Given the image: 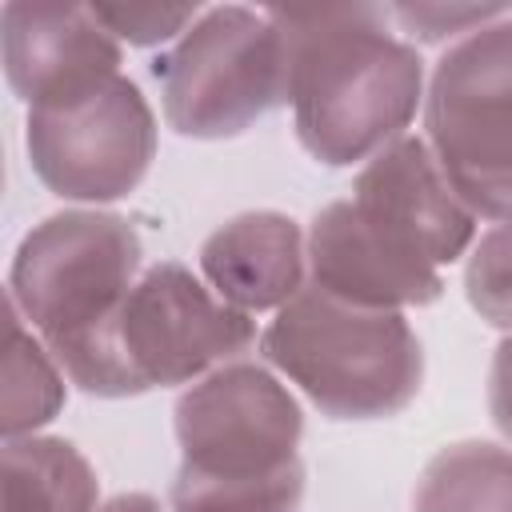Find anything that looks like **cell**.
Masks as SVG:
<instances>
[{"label": "cell", "mask_w": 512, "mask_h": 512, "mask_svg": "<svg viewBox=\"0 0 512 512\" xmlns=\"http://www.w3.org/2000/svg\"><path fill=\"white\" fill-rule=\"evenodd\" d=\"M308 272L312 288L356 308L400 312L432 304L444 292L440 272L388 248L360 220L352 200H332L316 212L308 228Z\"/></svg>", "instance_id": "8fae6325"}, {"label": "cell", "mask_w": 512, "mask_h": 512, "mask_svg": "<svg viewBox=\"0 0 512 512\" xmlns=\"http://www.w3.org/2000/svg\"><path fill=\"white\" fill-rule=\"evenodd\" d=\"M412 512H512V452L492 440L444 444L416 480Z\"/></svg>", "instance_id": "5bb4252c"}, {"label": "cell", "mask_w": 512, "mask_h": 512, "mask_svg": "<svg viewBox=\"0 0 512 512\" xmlns=\"http://www.w3.org/2000/svg\"><path fill=\"white\" fill-rule=\"evenodd\" d=\"M488 412L492 424L512 440V336H504L492 352L488 368Z\"/></svg>", "instance_id": "ffe728a7"}, {"label": "cell", "mask_w": 512, "mask_h": 512, "mask_svg": "<svg viewBox=\"0 0 512 512\" xmlns=\"http://www.w3.org/2000/svg\"><path fill=\"white\" fill-rule=\"evenodd\" d=\"M96 468L72 440H4V512H96Z\"/></svg>", "instance_id": "4fadbf2b"}, {"label": "cell", "mask_w": 512, "mask_h": 512, "mask_svg": "<svg viewBox=\"0 0 512 512\" xmlns=\"http://www.w3.org/2000/svg\"><path fill=\"white\" fill-rule=\"evenodd\" d=\"M264 360L332 420H384L424 384V348L404 312L356 308L300 288L260 332Z\"/></svg>", "instance_id": "3957f363"}, {"label": "cell", "mask_w": 512, "mask_h": 512, "mask_svg": "<svg viewBox=\"0 0 512 512\" xmlns=\"http://www.w3.org/2000/svg\"><path fill=\"white\" fill-rule=\"evenodd\" d=\"M0 52L8 88L28 104L80 96L120 76V40L96 8L12 0L0 12Z\"/></svg>", "instance_id": "30bf717a"}, {"label": "cell", "mask_w": 512, "mask_h": 512, "mask_svg": "<svg viewBox=\"0 0 512 512\" xmlns=\"http://www.w3.org/2000/svg\"><path fill=\"white\" fill-rule=\"evenodd\" d=\"M140 236L128 216L64 208L24 232L8 268V304L64 356L92 336L140 280Z\"/></svg>", "instance_id": "277c9868"}, {"label": "cell", "mask_w": 512, "mask_h": 512, "mask_svg": "<svg viewBox=\"0 0 512 512\" xmlns=\"http://www.w3.org/2000/svg\"><path fill=\"white\" fill-rule=\"evenodd\" d=\"M64 408V376L56 372V356L24 316L8 304V348H4V396H0V428L4 440L32 436Z\"/></svg>", "instance_id": "9a60e30c"}, {"label": "cell", "mask_w": 512, "mask_h": 512, "mask_svg": "<svg viewBox=\"0 0 512 512\" xmlns=\"http://www.w3.org/2000/svg\"><path fill=\"white\" fill-rule=\"evenodd\" d=\"M92 8L116 40H128L136 48H152L172 36H184L200 20V4H92Z\"/></svg>", "instance_id": "ac0fdd59"}, {"label": "cell", "mask_w": 512, "mask_h": 512, "mask_svg": "<svg viewBox=\"0 0 512 512\" xmlns=\"http://www.w3.org/2000/svg\"><path fill=\"white\" fill-rule=\"evenodd\" d=\"M424 140L452 192L488 220H512V16L456 40L432 68Z\"/></svg>", "instance_id": "8992f818"}, {"label": "cell", "mask_w": 512, "mask_h": 512, "mask_svg": "<svg viewBox=\"0 0 512 512\" xmlns=\"http://www.w3.org/2000/svg\"><path fill=\"white\" fill-rule=\"evenodd\" d=\"M24 148L36 180L80 204L128 196L156 156V116L128 76H112L80 96L28 108Z\"/></svg>", "instance_id": "52a82bcc"}, {"label": "cell", "mask_w": 512, "mask_h": 512, "mask_svg": "<svg viewBox=\"0 0 512 512\" xmlns=\"http://www.w3.org/2000/svg\"><path fill=\"white\" fill-rule=\"evenodd\" d=\"M304 500V464L268 476V480H200L176 472L168 488L172 512H300Z\"/></svg>", "instance_id": "2e32d148"}, {"label": "cell", "mask_w": 512, "mask_h": 512, "mask_svg": "<svg viewBox=\"0 0 512 512\" xmlns=\"http://www.w3.org/2000/svg\"><path fill=\"white\" fill-rule=\"evenodd\" d=\"M348 200L388 248L436 272L460 260L476 236V212L452 192L420 136H400L380 148L356 172Z\"/></svg>", "instance_id": "9c48e42d"}, {"label": "cell", "mask_w": 512, "mask_h": 512, "mask_svg": "<svg viewBox=\"0 0 512 512\" xmlns=\"http://www.w3.org/2000/svg\"><path fill=\"white\" fill-rule=\"evenodd\" d=\"M304 264L308 244L300 224L272 208L240 212L200 244V272L208 288L248 316L284 308L304 288Z\"/></svg>", "instance_id": "7c38bea8"}, {"label": "cell", "mask_w": 512, "mask_h": 512, "mask_svg": "<svg viewBox=\"0 0 512 512\" xmlns=\"http://www.w3.org/2000/svg\"><path fill=\"white\" fill-rule=\"evenodd\" d=\"M96 512H164V508H160V500L148 496V492H120V496L104 500Z\"/></svg>", "instance_id": "44dd1931"}, {"label": "cell", "mask_w": 512, "mask_h": 512, "mask_svg": "<svg viewBox=\"0 0 512 512\" xmlns=\"http://www.w3.org/2000/svg\"><path fill=\"white\" fill-rule=\"evenodd\" d=\"M180 468L200 480H268L300 460L304 412L264 368L232 360L180 392L172 408Z\"/></svg>", "instance_id": "ba28073f"}, {"label": "cell", "mask_w": 512, "mask_h": 512, "mask_svg": "<svg viewBox=\"0 0 512 512\" xmlns=\"http://www.w3.org/2000/svg\"><path fill=\"white\" fill-rule=\"evenodd\" d=\"M164 120L192 140H228L284 104V36L268 12L220 4L152 60Z\"/></svg>", "instance_id": "5b68a950"}, {"label": "cell", "mask_w": 512, "mask_h": 512, "mask_svg": "<svg viewBox=\"0 0 512 512\" xmlns=\"http://www.w3.org/2000/svg\"><path fill=\"white\" fill-rule=\"evenodd\" d=\"M252 344L256 324L248 312L224 304L184 264L160 260L56 364L80 392L120 400L208 376V368L232 364Z\"/></svg>", "instance_id": "7a4b0ae2"}, {"label": "cell", "mask_w": 512, "mask_h": 512, "mask_svg": "<svg viewBox=\"0 0 512 512\" xmlns=\"http://www.w3.org/2000/svg\"><path fill=\"white\" fill-rule=\"evenodd\" d=\"M388 16L420 44H440L444 36L456 32H476L492 20L512 16V4H392Z\"/></svg>", "instance_id": "d6986e66"}, {"label": "cell", "mask_w": 512, "mask_h": 512, "mask_svg": "<svg viewBox=\"0 0 512 512\" xmlns=\"http://www.w3.org/2000/svg\"><path fill=\"white\" fill-rule=\"evenodd\" d=\"M464 296L472 312L512 336V220L488 228L464 264Z\"/></svg>", "instance_id": "e0dca14e"}, {"label": "cell", "mask_w": 512, "mask_h": 512, "mask_svg": "<svg viewBox=\"0 0 512 512\" xmlns=\"http://www.w3.org/2000/svg\"><path fill=\"white\" fill-rule=\"evenodd\" d=\"M284 36L296 140L328 168L372 160L404 136L424 96L420 52L392 36L388 8H268Z\"/></svg>", "instance_id": "6da1fadb"}]
</instances>
